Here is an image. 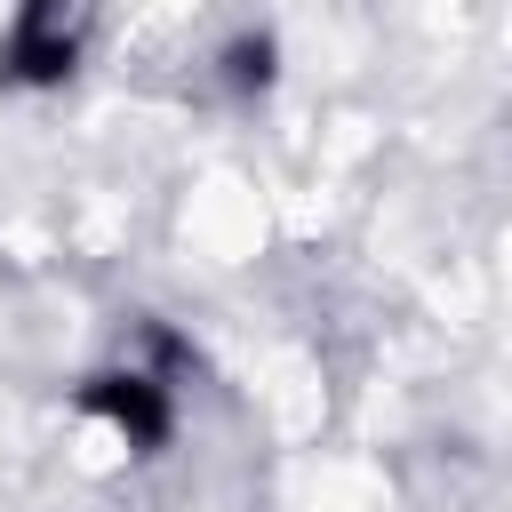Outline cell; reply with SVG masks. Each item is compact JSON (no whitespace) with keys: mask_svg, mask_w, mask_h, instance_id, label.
<instances>
[{"mask_svg":"<svg viewBox=\"0 0 512 512\" xmlns=\"http://www.w3.org/2000/svg\"><path fill=\"white\" fill-rule=\"evenodd\" d=\"M80 408L104 416V424H120L136 448H160L168 440V384L160 376H96L80 392Z\"/></svg>","mask_w":512,"mask_h":512,"instance_id":"6da1fadb","label":"cell"},{"mask_svg":"<svg viewBox=\"0 0 512 512\" xmlns=\"http://www.w3.org/2000/svg\"><path fill=\"white\" fill-rule=\"evenodd\" d=\"M224 64H232V88H264V80H272V40H264V32H256V40H232Z\"/></svg>","mask_w":512,"mask_h":512,"instance_id":"3957f363","label":"cell"},{"mask_svg":"<svg viewBox=\"0 0 512 512\" xmlns=\"http://www.w3.org/2000/svg\"><path fill=\"white\" fill-rule=\"evenodd\" d=\"M64 72H72V32L56 24V8H24L8 40V80H64Z\"/></svg>","mask_w":512,"mask_h":512,"instance_id":"7a4b0ae2","label":"cell"}]
</instances>
